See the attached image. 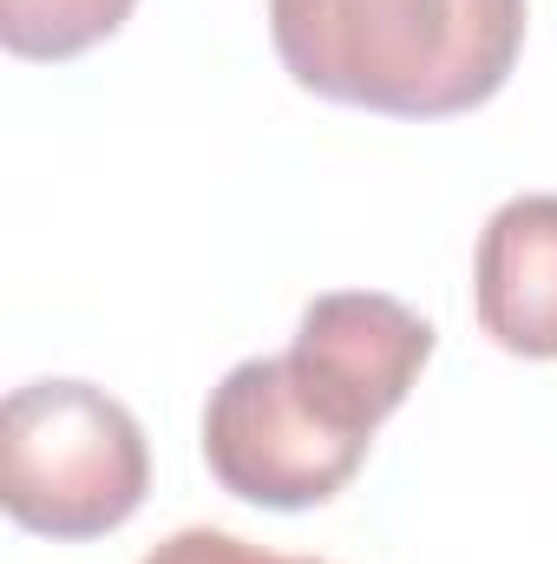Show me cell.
Returning a JSON list of instances; mask_svg holds the SVG:
<instances>
[{"label":"cell","mask_w":557,"mask_h":564,"mask_svg":"<svg viewBox=\"0 0 557 564\" xmlns=\"http://www.w3.org/2000/svg\"><path fill=\"white\" fill-rule=\"evenodd\" d=\"M525 20V0H270L288 79L387 119H452L499 99Z\"/></svg>","instance_id":"obj_1"},{"label":"cell","mask_w":557,"mask_h":564,"mask_svg":"<svg viewBox=\"0 0 557 564\" xmlns=\"http://www.w3.org/2000/svg\"><path fill=\"white\" fill-rule=\"evenodd\" d=\"M479 328L525 361H557V197L532 191L492 210L472 257Z\"/></svg>","instance_id":"obj_5"},{"label":"cell","mask_w":557,"mask_h":564,"mask_svg":"<svg viewBox=\"0 0 557 564\" xmlns=\"http://www.w3.org/2000/svg\"><path fill=\"white\" fill-rule=\"evenodd\" d=\"M368 433L341 426L288 368V355H250L237 361L204 408V459L210 479L250 506L270 512H302L335 499L361 459Z\"/></svg>","instance_id":"obj_3"},{"label":"cell","mask_w":557,"mask_h":564,"mask_svg":"<svg viewBox=\"0 0 557 564\" xmlns=\"http://www.w3.org/2000/svg\"><path fill=\"white\" fill-rule=\"evenodd\" d=\"M139 0H0V46L13 59H79L112 40Z\"/></svg>","instance_id":"obj_6"},{"label":"cell","mask_w":557,"mask_h":564,"mask_svg":"<svg viewBox=\"0 0 557 564\" xmlns=\"http://www.w3.org/2000/svg\"><path fill=\"white\" fill-rule=\"evenodd\" d=\"M433 361V322L381 289H335L302 308L288 368L295 381L354 433H381V421L414 394Z\"/></svg>","instance_id":"obj_4"},{"label":"cell","mask_w":557,"mask_h":564,"mask_svg":"<svg viewBox=\"0 0 557 564\" xmlns=\"http://www.w3.org/2000/svg\"><path fill=\"white\" fill-rule=\"evenodd\" d=\"M151 492V446L92 381H26L0 408V506L40 539H106Z\"/></svg>","instance_id":"obj_2"},{"label":"cell","mask_w":557,"mask_h":564,"mask_svg":"<svg viewBox=\"0 0 557 564\" xmlns=\"http://www.w3.org/2000/svg\"><path fill=\"white\" fill-rule=\"evenodd\" d=\"M144 564H328V558H276L263 545H243V539L217 532V525H184V532H171Z\"/></svg>","instance_id":"obj_7"}]
</instances>
